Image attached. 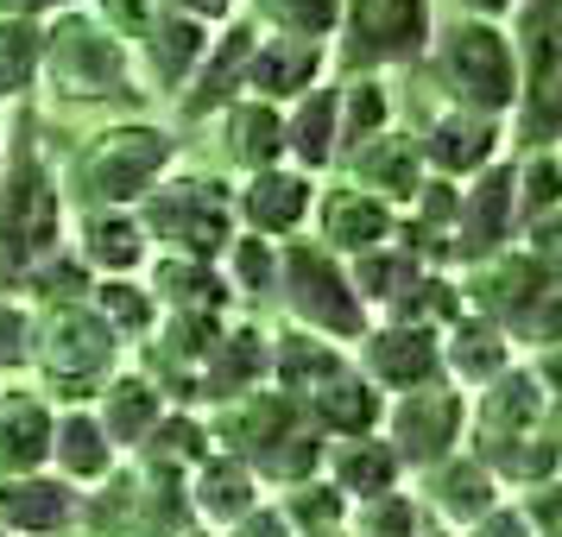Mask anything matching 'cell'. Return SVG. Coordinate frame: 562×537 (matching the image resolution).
<instances>
[{"instance_id": "31", "label": "cell", "mask_w": 562, "mask_h": 537, "mask_svg": "<svg viewBox=\"0 0 562 537\" xmlns=\"http://www.w3.org/2000/svg\"><path fill=\"white\" fill-rule=\"evenodd\" d=\"M57 411L32 385H0V474H45Z\"/></svg>"}, {"instance_id": "25", "label": "cell", "mask_w": 562, "mask_h": 537, "mask_svg": "<svg viewBox=\"0 0 562 537\" xmlns=\"http://www.w3.org/2000/svg\"><path fill=\"white\" fill-rule=\"evenodd\" d=\"M259 500H266V486L254 481V468L240 456H222V449H209L190 468V481H183V506H190V518L203 532H228L234 518H247Z\"/></svg>"}, {"instance_id": "27", "label": "cell", "mask_w": 562, "mask_h": 537, "mask_svg": "<svg viewBox=\"0 0 562 537\" xmlns=\"http://www.w3.org/2000/svg\"><path fill=\"white\" fill-rule=\"evenodd\" d=\"M512 360H518V348H512L506 329H493L486 316H474V310H461L456 323L442 329V380L456 385V392H481V385H493L499 373H506Z\"/></svg>"}, {"instance_id": "20", "label": "cell", "mask_w": 562, "mask_h": 537, "mask_svg": "<svg viewBox=\"0 0 562 537\" xmlns=\"http://www.w3.org/2000/svg\"><path fill=\"white\" fill-rule=\"evenodd\" d=\"M329 70H335L329 45H316V38H284V32H259L254 57H247V89H240V96H259V102H272V108H291L297 96L323 89Z\"/></svg>"}, {"instance_id": "51", "label": "cell", "mask_w": 562, "mask_h": 537, "mask_svg": "<svg viewBox=\"0 0 562 537\" xmlns=\"http://www.w3.org/2000/svg\"><path fill=\"white\" fill-rule=\"evenodd\" d=\"M82 0H0V20H32V26H45L52 13H70Z\"/></svg>"}, {"instance_id": "49", "label": "cell", "mask_w": 562, "mask_h": 537, "mask_svg": "<svg viewBox=\"0 0 562 537\" xmlns=\"http://www.w3.org/2000/svg\"><path fill=\"white\" fill-rule=\"evenodd\" d=\"M165 13H178V20H196V26H228V20H240V0H158Z\"/></svg>"}, {"instance_id": "7", "label": "cell", "mask_w": 562, "mask_h": 537, "mask_svg": "<svg viewBox=\"0 0 562 537\" xmlns=\"http://www.w3.org/2000/svg\"><path fill=\"white\" fill-rule=\"evenodd\" d=\"M133 215H139V228L153 240V254H165V259H203V266H215L228 254V240L240 234L234 228V183L209 178V171H171Z\"/></svg>"}, {"instance_id": "41", "label": "cell", "mask_w": 562, "mask_h": 537, "mask_svg": "<svg viewBox=\"0 0 562 537\" xmlns=\"http://www.w3.org/2000/svg\"><path fill=\"white\" fill-rule=\"evenodd\" d=\"M240 7H254L259 32L316 38V45H335V26H341V0H240Z\"/></svg>"}, {"instance_id": "44", "label": "cell", "mask_w": 562, "mask_h": 537, "mask_svg": "<svg viewBox=\"0 0 562 537\" xmlns=\"http://www.w3.org/2000/svg\"><path fill=\"white\" fill-rule=\"evenodd\" d=\"M38 89V26L0 20V102H26Z\"/></svg>"}, {"instance_id": "39", "label": "cell", "mask_w": 562, "mask_h": 537, "mask_svg": "<svg viewBox=\"0 0 562 537\" xmlns=\"http://www.w3.org/2000/svg\"><path fill=\"white\" fill-rule=\"evenodd\" d=\"M341 266H348V284H355V298L367 304V316H373V323H380L385 310H392L411 284L430 272V266L411 254L405 240H385V247H373V254H360V259H341Z\"/></svg>"}, {"instance_id": "11", "label": "cell", "mask_w": 562, "mask_h": 537, "mask_svg": "<svg viewBox=\"0 0 562 537\" xmlns=\"http://www.w3.org/2000/svg\"><path fill=\"white\" fill-rule=\"evenodd\" d=\"M380 436H385V449L398 456L405 474H424V468L449 461L468 443V392H456L449 380L398 392V399H385Z\"/></svg>"}, {"instance_id": "9", "label": "cell", "mask_w": 562, "mask_h": 537, "mask_svg": "<svg viewBox=\"0 0 562 537\" xmlns=\"http://www.w3.org/2000/svg\"><path fill=\"white\" fill-rule=\"evenodd\" d=\"M562 0H518L506 20L512 52H518V108L506 127L518 133L525 153H557V121H562Z\"/></svg>"}, {"instance_id": "4", "label": "cell", "mask_w": 562, "mask_h": 537, "mask_svg": "<svg viewBox=\"0 0 562 537\" xmlns=\"http://www.w3.org/2000/svg\"><path fill=\"white\" fill-rule=\"evenodd\" d=\"M121 367H127V342L89 310V298H77V304H32V373H38V399L52 411L95 405V392Z\"/></svg>"}, {"instance_id": "30", "label": "cell", "mask_w": 562, "mask_h": 537, "mask_svg": "<svg viewBox=\"0 0 562 537\" xmlns=\"http://www.w3.org/2000/svg\"><path fill=\"white\" fill-rule=\"evenodd\" d=\"M297 411H304V417H310L323 436H329V443H341V436H380L385 392L360 380V367L348 360V367H341L329 385H316V392H310Z\"/></svg>"}, {"instance_id": "37", "label": "cell", "mask_w": 562, "mask_h": 537, "mask_svg": "<svg viewBox=\"0 0 562 537\" xmlns=\"http://www.w3.org/2000/svg\"><path fill=\"white\" fill-rule=\"evenodd\" d=\"M385 127H398V102L385 77H341L335 82V165L355 158L367 139H380Z\"/></svg>"}, {"instance_id": "33", "label": "cell", "mask_w": 562, "mask_h": 537, "mask_svg": "<svg viewBox=\"0 0 562 537\" xmlns=\"http://www.w3.org/2000/svg\"><path fill=\"white\" fill-rule=\"evenodd\" d=\"M481 456V468L499 481V493L512 486V500H525L537 486H557V436L550 430H531V436H468Z\"/></svg>"}, {"instance_id": "43", "label": "cell", "mask_w": 562, "mask_h": 537, "mask_svg": "<svg viewBox=\"0 0 562 537\" xmlns=\"http://www.w3.org/2000/svg\"><path fill=\"white\" fill-rule=\"evenodd\" d=\"M272 506H279V518H284L297 537H329V532H341V525H348V500H341V493H335L323 474H316V481L284 486Z\"/></svg>"}, {"instance_id": "50", "label": "cell", "mask_w": 562, "mask_h": 537, "mask_svg": "<svg viewBox=\"0 0 562 537\" xmlns=\"http://www.w3.org/2000/svg\"><path fill=\"white\" fill-rule=\"evenodd\" d=\"M222 537H297V532L279 518V506H272V500H259V506L247 512V518H234Z\"/></svg>"}, {"instance_id": "54", "label": "cell", "mask_w": 562, "mask_h": 537, "mask_svg": "<svg viewBox=\"0 0 562 537\" xmlns=\"http://www.w3.org/2000/svg\"><path fill=\"white\" fill-rule=\"evenodd\" d=\"M329 537H348V532H329Z\"/></svg>"}, {"instance_id": "42", "label": "cell", "mask_w": 562, "mask_h": 537, "mask_svg": "<svg viewBox=\"0 0 562 537\" xmlns=\"http://www.w3.org/2000/svg\"><path fill=\"white\" fill-rule=\"evenodd\" d=\"M215 266H222V279H228L234 304H254V298H272V291H279V247L259 240V234H234L228 254L215 259Z\"/></svg>"}, {"instance_id": "29", "label": "cell", "mask_w": 562, "mask_h": 537, "mask_svg": "<svg viewBox=\"0 0 562 537\" xmlns=\"http://www.w3.org/2000/svg\"><path fill=\"white\" fill-rule=\"evenodd\" d=\"M52 468L64 486H77V493H89V486H102L114 468H121V456H114V443L102 436V424H95V411L89 405H64L52 417Z\"/></svg>"}, {"instance_id": "6", "label": "cell", "mask_w": 562, "mask_h": 537, "mask_svg": "<svg viewBox=\"0 0 562 537\" xmlns=\"http://www.w3.org/2000/svg\"><path fill=\"white\" fill-rule=\"evenodd\" d=\"M430 77L442 82L449 108H474L493 121H512L518 108V52H512V32L493 20H436L430 32Z\"/></svg>"}, {"instance_id": "32", "label": "cell", "mask_w": 562, "mask_h": 537, "mask_svg": "<svg viewBox=\"0 0 562 537\" xmlns=\"http://www.w3.org/2000/svg\"><path fill=\"white\" fill-rule=\"evenodd\" d=\"M323 481H329L348 506H360V500L398 493L405 468H398V456L385 449V436H341V443L323 449Z\"/></svg>"}, {"instance_id": "5", "label": "cell", "mask_w": 562, "mask_h": 537, "mask_svg": "<svg viewBox=\"0 0 562 537\" xmlns=\"http://www.w3.org/2000/svg\"><path fill=\"white\" fill-rule=\"evenodd\" d=\"M461 304L474 310V316H486L493 329H506L518 355L525 348L550 355V335H557V259L512 240L506 254L468 266Z\"/></svg>"}, {"instance_id": "35", "label": "cell", "mask_w": 562, "mask_h": 537, "mask_svg": "<svg viewBox=\"0 0 562 537\" xmlns=\"http://www.w3.org/2000/svg\"><path fill=\"white\" fill-rule=\"evenodd\" d=\"M348 348H335V342H323V335H304V329H272V392H284V399H297L304 405L316 385H329L341 367H348Z\"/></svg>"}, {"instance_id": "26", "label": "cell", "mask_w": 562, "mask_h": 537, "mask_svg": "<svg viewBox=\"0 0 562 537\" xmlns=\"http://www.w3.org/2000/svg\"><path fill=\"white\" fill-rule=\"evenodd\" d=\"M499 500H506V493H499V481L481 468V456L456 449L449 461L424 468V500H417V506L430 512V518H442L449 532H468V525H474V518H486Z\"/></svg>"}, {"instance_id": "8", "label": "cell", "mask_w": 562, "mask_h": 537, "mask_svg": "<svg viewBox=\"0 0 562 537\" xmlns=\"http://www.w3.org/2000/svg\"><path fill=\"white\" fill-rule=\"evenodd\" d=\"M279 298H284L291 329L323 335V342L348 348V355H355L360 335L373 329L367 304H360L355 284H348V266H341L335 254H323L310 234H297V240H279Z\"/></svg>"}, {"instance_id": "13", "label": "cell", "mask_w": 562, "mask_h": 537, "mask_svg": "<svg viewBox=\"0 0 562 537\" xmlns=\"http://www.w3.org/2000/svg\"><path fill=\"white\" fill-rule=\"evenodd\" d=\"M518 240V215H512V158L486 165L481 178L461 183L456 228H449V266H481V259L506 254Z\"/></svg>"}, {"instance_id": "48", "label": "cell", "mask_w": 562, "mask_h": 537, "mask_svg": "<svg viewBox=\"0 0 562 537\" xmlns=\"http://www.w3.org/2000/svg\"><path fill=\"white\" fill-rule=\"evenodd\" d=\"M461 537H537V532H531V518H525L518 500H499V506L486 512V518H474Z\"/></svg>"}, {"instance_id": "40", "label": "cell", "mask_w": 562, "mask_h": 537, "mask_svg": "<svg viewBox=\"0 0 562 537\" xmlns=\"http://www.w3.org/2000/svg\"><path fill=\"white\" fill-rule=\"evenodd\" d=\"M89 310H95L127 348L146 342L153 323H158V304H153V291H146V279H95L89 284Z\"/></svg>"}, {"instance_id": "18", "label": "cell", "mask_w": 562, "mask_h": 537, "mask_svg": "<svg viewBox=\"0 0 562 537\" xmlns=\"http://www.w3.org/2000/svg\"><path fill=\"white\" fill-rule=\"evenodd\" d=\"M70 254L89 279H139L153 266V240L133 209H70Z\"/></svg>"}, {"instance_id": "47", "label": "cell", "mask_w": 562, "mask_h": 537, "mask_svg": "<svg viewBox=\"0 0 562 537\" xmlns=\"http://www.w3.org/2000/svg\"><path fill=\"white\" fill-rule=\"evenodd\" d=\"M82 7H89V13H95V20L127 45V52L153 32V20H158V0H82Z\"/></svg>"}, {"instance_id": "34", "label": "cell", "mask_w": 562, "mask_h": 537, "mask_svg": "<svg viewBox=\"0 0 562 537\" xmlns=\"http://www.w3.org/2000/svg\"><path fill=\"white\" fill-rule=\"evenodd\" d=\"M215 121H222V153H228V165H240V178L284 165V108L259 102V96H234Z\"/></svg>"}, {"instance_id": "24", "label": "cell", "mask_w": 562, "mask_h": 537, "mask_svg": "<svg viewBox=\"0 0 562 537\" xmlns=\"http://www.w3.org/2000/svg\"><path fill=\"white\" fill-rule=\"evenodd\" d=\"M254 38H259L254 20H228V26H215L203 64H196V77H190V89L178 96V114H183V121L222 114V108H228L240 89H247V57H254Z\"/></svg>"}, {"instance_id": "16", "label": "cell", "mask_w": 562, "mask_h": 537, "mask_svg": "<svg viewBox=\"0 0 562 537\" xmlns=\"http://www.w3.org/2000/svg\"><path fill=\"white\" fill-rule=\"evenodd\" d=\"M310 222H316V247L335 259H360L398 240V209H385L380 197L355 190L348 178L335 183H316V203H310Z\"/></svg>"}, {"instance_id": "1", "label": "cell", "mask_w": 562, "mask_h": 537, "mask_svg": "<svg viewBox=\"0 0 562 537\" xmlns=\"http://www.w3.org/2000/svg\"><path fill=\"white\" fill-rule=\"evenodd\" d=\"M70 254V203L57 183V158L38 139V121H7V171H0V298H26V284Z\"/></svg>"}, {"instance_id": "46", "label": "cell", "mask_w": 562, "mask_h": 537, "mask_svg": "<svg viewBox=\"0 0 562 537\" xmlns=\"http://www.w3.org/2000/svg\"><path fill=\"white\" fill-rule=\"evenodd\" d=\"M32 373V304L26 298H0V380Z\"/></svg>"}, {"instance_id": "12", "label": "cell", "mask_w": 562, "mask_h": 537, "mask_svg": "<svg viewBox=\"0 0 562 537\" xmlns=\"http://www.w3.org/2000/svg\"><path fill=\"white\" fill-rule=\"evenodd\" d=\"M550 411H557V367H550V355H537V360L518 355L499 380L468 399V436L550 430Z\"/></svg>"}, {"instance_id": "28", "label": "cell", "mask_w": 562, "mask_h": 537, "mask_svg": "<svg viewBox=\"0 0 562 537\" xmlns=\"http://www.w3.org/2000/svg\"><path fill=\"white\" fill-rule=\"evenodd\" d=\"M89 411H95L102 436L114 443V456L127 461V456H139V443L158 430V417H165L171 405H165V392H158L139 367H121V373L95 392V405H89Z\"/></svg>"}, {"instance_id": "36", "label": "cell", "mask_w": 562, "mask_h": 537, "mask_svg": "<svg viewBox=\"0 0 562 537\" xmlns=\"http://www.w3.org/2000/svg\"><path fill=\"white\" fill-rule=\"evenodd\" d=\"M284 165L316 183L335 171V82H323V89H310L284 108Z\"/></svg>"}, {"instance_id": "2", "label": "cell", "mask_w": 562, "mask_h": 537, "mask_svg": "<svg viewBox=\"0 0 562 537\" xmlns=\"http://www.w3.org/2000/svg\"><path fill=\"white\" fill-rule=\"evenodd\" d=\"M171 171H178V133L127 114L82 133L57 165V183L70 209H139Z\"/></svg>"}, {"instance_id": "53", "label": "cell", "mask_w": 562, "mask_h": 537, "mask_svg": "<svg viewBox=\"0 0 562 537\" xmlns=\"http://www.w3.org/2000/svg\"><path fill=\"white\" fill-rule=\"evenodd\" d=\"M0 171H7V114H0Z\"/></svg>"}, {"instance_id": "3", "label": "cell", "mask_w": 562, "mask_h": 537, "mask_svg": "<svg viewBox=\"0 0 562 537\" xmlns=\"http://www.w3.org/2000/svg\"><path fill=\"white\" fill-rule=\"evenodd\" d=\"M38 89H52V102L64 108H127V114L146 108V89L133 77V52L89 7L52 13L38 26Z\"/></svg>"}, {"instance_id": "14", "label": "cell", "mask_w": 562, "mask_h": 537, "mask_svg": "<svg viewBox=\"0 0 562 537\" xmlns=\"http://www.w3.org/2000/svg\"><path fill=\"white\" fill-rule=\"evenodd\" d=\"M417 153H424V171H430V178L468 183V178H481L486 165L506 158V121L442 102L430 121H424V133H417Z\"/></svg>"}, {"instance_id": "17", "label": "cell", "mask_w": 562, "mask_h": 537, "mask_svg": "<svg viewBox=\"0 0 562 537\" xmlns=\"http://www.w3.org/2000/svg\"><path fill=\"white\" fill-rule=\"evenodd\" d=\"M310 203H316V178L291 171V165H266V171L234 183V228L279 247V240H297L310 228Z\"/></svg>"}, {"instance_id": "55", "label": "cell", "mask_w": 562, "mask_h": 537, "mask_svg": "<svg viewBox=\"0 0 562 537\" xmlns=\"http://www.w3.org/2000/svg\"><path fill=\"white\" fill-rule=\"evenodd\" d=\"M0 537H7V532H0Z\"/></svg>"}, {"instance_id": "10", "label": "cell", "mask_w": 562, "mask_h": 537, "mask_svg": "<svg viewBox=\"0 0 562 537\" xmlns=\"http://www.w3.org/2000/svg\"><path fill=\"white\" fill-rule=\"evenodd\" d=\"M430 32L436 0H341L329 57L341 64V77H380V70L417 64L430 52Z\"/></svg>"}, {"instance_id": "45", "label": "cell", "mask_w": 562, "mask_h": 537, "mask_svg": "<svg viewBox=\"0 0 562 537\" xmlns=\"http://www.w3.org/2000/svg\"><path fill=\"white\" fill-rule=\"evenodd\" d=\"M417 525H424V506H417V493H380V500H360V506H348V525L341 532L348 537H417Z\"/></svg>"}, {"instance_id": "38", "label": "cell", "mask_w": 562, "mask_h": 537, "mask_svg": "<svg viewBox=\"0 0 562 537\" xmlns=\"http://www.w3.org/2000/svg\"><path fill=\"white\" fill-rule=\"evenodd\" d=\"M139 279H146L158 310H209V316H228L234 310V291H228V279H222V266H203V259L153 254V266H146Z\"/></svg>"}, {"instance_id": "22", "label": "cell", "mask_w": 562, "mask_h": 537, "mask_svg": "<svg viewBox=\"0 0 562 537\" xmlns=\"http://www.w3.org/2000/svg\"><path fill=\"white\" fill-rule=\"evenodd\" d=\"M82 493L45 474H0V532L7 537H77Z\"/></svg>"}, {"instance_id": "23", "label": "cell", "mask_w": 562, "mask_h": 537, "mask_svg": "<svg viewBox=\"0 0 562 537\" xmlns=\"http://www.w3.org/2000/svg\"><path fill=\"white\" fill-rule=\"evenodd\" d=\"M335 171L355 183V190L380 197L385 209H398V215H405L411 197H417L424 178H430V171H424V153H417V133H411V127H385L380 139H367L355 158H341Z\"/></svg>"}, {"instance_id": "19", "label": "cell", "mask_w": 562, "mask_h": 537, "mask_svg": "<svg viewBox=\"0 0 562 537\" xmlns=\"http://www.w3.org/2000/svg\"><path fill=\"white\" fill-rule=\"evenodd\" d=\"M266 380H272V329L259 316H228V329L203 367V385H196V411H222L259 392Z\"/></svg>"}, {"instance_id": "21", "label": "cell", "mask_w": 562, "mask_h": 537, "mask_svg": "<svg viewBox=\"0 0 562 537\" xmlns=\"http://www.w3.org/2000/svg\"><path fill=\"white\" fill-rule=\"evenodd\" d=\"M209 38H215L209 26L178 20V13L158 7L153 32L133 45V77H139V89H146V102H178L183 89H190V77H196V64H203Z\"/></svg>"}, {"instance_id": "15", "label": "cell", "mask_w": 562, "mask_h": 537, "mask_svg": "<svg viewBox=\"0 0 562 537\" xmlns=\"http://www.w3.org/2000/svg\"><path fill=\"white\" fill-rule=\"evenodd\" d=\"M355 367L367 385H380L385 399L417 392V385L442 380V329H417V323H373L355 342Z\"/></svg>"}, {"instance_id": "52", "label": "cell", "mask_w": 562, "mask_h": 537, "mask_svg": "<svg viewBox=\"0 0 562 537\" xmlns=\"http://www.w3.org/2000/svg\"><path fill=\"white\" fill-rule=\"evenodd\" d=\"M461 20H493V26H506L512 13H518V0H456Z\"/></svg>"}]
</instances>
